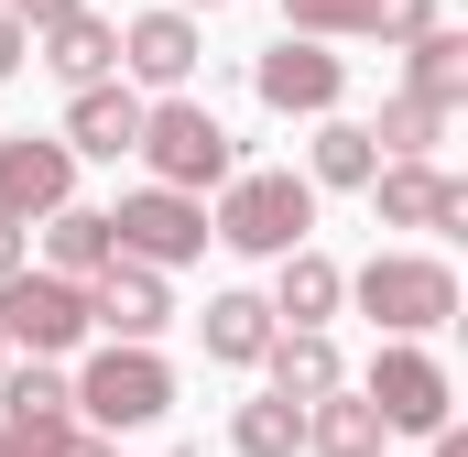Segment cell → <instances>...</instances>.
<instances>
[{
	"mask_svg": "<svg viewBox=\"0 0 468 457\" xmlns=\"http://www.w3.org/2000/svg\"><path fill=\"white\" fill-rule=\"evenodd\" d=\"M305 228H316V186H305V175H283V164L229 175V186H218V207H207V239H229V250H250V261L305 250Z\"/></svg>",
	"mask_w": 468,
	"mask_h": 457,
	"instance_id": "6da1fadb",
	"label": "cell"
},
{
	"mask_svg": "<svg viewBox=\"0 0 468 457\" xmlns=\"http://www.w3.org/2000/svg\"><path fill=\"white\" fill-rule=\"evenodd\" d=\"M349 294H359V316H370V327H392L403 348L425 338V327H447V316H458V272H447L436 250H370V261L349 272Z\"/></svg>",
	"mask_w": 468,
	"mask_h": 457,
	"instance_id": "7a4b0ae2",
	"label": "cell"
},
{
	"mask_svg": "<svg viewBox=\"0 0 468 457\" xmlns=\"http://www.w3.org/2000/svg\"><path fill=\"white\" fill-rule=\"evenodd\" d=\"M142 164H153V186H175V197H207V186L239 175V153H229V131H218L207 99H153V110H142Z\"/></svg>",
	"mask_w": 468,
	"mask_h": 457,
	"instance_id": "3957f363",
	"label": "cell"
},
{
	"mask_svg": "<svg viewBox=\"0 0 468 457\" xmlns=\"http://www.w3.org/2000/svg\"><path fill=\"white\" fill-rule=\"evenodd\" d=\"M175 414V370L153 348H99L77 370V425L88 436H131V425H164Z\"/></svg>",
	"mask_w": 468,
	"mask_h": 457,
	"instance_id": "277c9868",
	"label": "cell"
},
{
	"mask_svg": "<svg viewBox=\"0 0 468 457\" xmlns=\"http://www.w3.org/2000/svg\"><path fill=\"white\" fill-rule=\"evenodd\" d=\"M110 239H120V261H142V272H175V261H197V250H207V197L131 186V197L110 207Z\"/></svg>",
	"mask_w": 468,
	"mask_h": 457,
	"instance_id": "5b68a950",
	"label": "cell"
},
{
	"mask_svg": "<svg viewBox=\"0 0 468 457\" xmlns=\"http://www.w3.org/2000/svg\"><path fill=\"white\" fill-rule=\"evenodd\" d=\"M0 348H33V359H66V348H88V294L22 261V272L0 283Z\"/></svg>",
	"mask_w": 468,
	"mask_h": 457,
	"instance_id": "8992f818",
	"label": "cell"
},
{
	"mask_svg": "<svg viewBox=\"0 0 468 457\" xmlns=\"http://www.w3.org/2000/svg\"><path fill=\"white\" fill-rule=\"evenodd\" d=\"M359 403H370V414H381L392 436H447V403H458V392H447V370H436L425 348H403V338H392L381 359H370Z\"/></svg>",
	"mask_w": 468,
	"mask_h": 457,
	"instance_id": "52a82bcc",
	"label": "cell"
},
{
	"mask_svg": "<svg viewBox=\"0 0 468 457\" xmlns=\"http://www.w3.org/2000/svg\"><path fill=\"white\" fill-rule=\"evenodd\" d=\"M294 44H414L436 33V0H283Z\"/></svg>",
	"mask_w": 468,
	"mask_h": 457,
	"instance_id": "ba28073f",
	"label": "cell"
},
{
	"mask_svg": "<svg viewBox=\"0 0 468 457\" xmlns=\"http://www.w3.org/2000/svg\"><path fill=\"white\" fill-rule=\"evenodd\" d=\"M55 207H77V153L55 131H11L0 142V218L33 228V218H55Z\"/></svg>",
	"mask_w": 468,
	"mask_h": 457,
	"instance_id": "9c48e42d",
	"label": "cell"
},
{
	"mask_svg": "<svg viewBox=\"0 0 468 457\" xmlns=\"http://www.w3.org/2000/svg\"><path fill=\"white\" fill-rule=\"evenodd\" d=\"M250 88H261V110H283V120H338V99H349V66L327 55V44H272L261 66H250Z\"/></svg>",
	"mask_w": 468,
	"mask_h": 457,
	"instance_id": "30bf717a",
	"label": "cell"
},
{
	"mask_svg": "<svg viewBox=\"0 0 468 457\" xmlns=\"http://www.w3.org/2000/svg\"><path fill=\"white\" fill-rule=\"evenodd\" d=\"M164 316H175V294H164V272H142V261H110V272L88 283V327H110V348H153Z\"/></svg>",
	"mask_w": 468,
	"mask_h": 457,
	"instance_id": "8fae6325",
	"label": "cell"
},
{
	"mask_svg": "<svg viewBox=\"0 0 468 457\" xmlns=\"http://www.w3.org/2000/svg\"><path fill=\"white\" fill-rule=\"evenodd\" d=\"M370 207H381V228H458L468 186L436 175V164H381V175H370Z\"/></svg>",
	"mask_w": 468,
	"mask_h": 457,
	"instance_id": "7c38bea8",
	"label": "cell"
},
{
	"mask_svg": "<svg viewBox=\"0 0 468 457\" xmlns=\"http://www.w3.org/2000/svg\"><path fill=\"white\" fill-rule=\"evenodd\" d=\"M55 425H77V381H66L55 359L0 370V436H11V447H33V436H55Z\"/></svg>",
	"mask_w": 468,
	"mask_h": 457,
	"instance_id": "4fadbf2b",
	"label": "cell"
},
{
	"mask_svg": "<svg viewBox=\"0 0 468 457\" xmlns=\"http://www.w3.org/2000/svg\"><path fill=\"white\" fill-rule=\"evenodd\" d=\"M120 66H131L142 88L175 99V88L197 77V22H186V11H142V22H120Z\"/></svg>",
	"mask_w": 468,
	"mask_h": 457,
	"instance_id": "5bb4252c",
	"label": "cell"
},
{
	"mask_svg": "<svg viewBox=\"0 0 468 457\" xmlns=\"http://www.w3.org/2000/svg\"><path fill=\"white\" fill-rule=\"evenodd\" d=\"M142 88H77V110H66V153H88V164H120V153H142Z\"/></svg>",
	"mask_w": 468,
	"mask_h": 457,
	"instance_id": "9a60e30c",
	"label": "cell"
},
{
	"mask_svg": "<svg viewBox=\"0 0 468 457\" xmlns=\"http://www.w3.org/2000/svg\"><path fill=\"white\" fill-rule=\"evenodd\" d=\"M33 66H55L66 88H110V66H120V22H99V11L44 22V33H33Z\"/></svg>",
	"mask_w": 468,
	"mask_h": 457,
	"instance_id": "2e32d148",
	"label": "cell"
},
{
	"mask_svg": "<svg viewBox=\"0 0 468 457\" xmlns=\"http://www.w3.org/2000/svg\"><path fill=\"white\" fill-rule=\"evenodd\" d=\"M261 370H272L283 403H327V392H349V359H338L327 327H283V338L261 348Z\"/></svg>",
	"mask_w": 468,
	"mask_h": 457,
	"instance_id": "e0dca14e",
	"label": "cell"
},
{
	"mask_svg": "<svg viewBox=\"0 0 468 457\" xmlns=\"http://www.w3.org/2000/svg\"><path fill=\"white\" fill-rule=\"evenodd\" d=\"M110 261H120L110 207H55V218H44V272H55V283H77V294H88Z\"/></svg>",
	"mask_w": 468,
	"mask_h": 457,
	"instance_id": "ac0fdd59",
	"label": "cell"
},
{
	"mask_svg": "<svg viewBox=\"0 0 468 457\" xmlns=\"http://www.w3.org/2000/svg\"><path fill=\"white\" fill-rule=\"evenodd\" d=\"M349 305V272L327 250H283V283H272V327H327Z\"/></svg>",
	"mask_w": 468,
	"mask_h": 457,
	"instance_id": "d6986e66",
	"label": "cell"
},
{
	"mask_svg": "<svg viewBox=\"0 0 468 457\" xmlns=\"http://www.w3.org/2000/svg\"><path fill=\"white\" fill-rule=\"evenodd\" d=\"M392 447V425L359 403V392H327V403H305V457H381Z\"/></svg>",
	"mask_w": 468,
	"mask_h": 457,
	"instance_id": "ffe728a7",
	"label": "cell"
},
{
	"mask_svg": "<svg viewBox=\"0 0 468 457\" xmlns=\"http://www.w3.org/2000/svg\"><path fill=\"white\" fill-rule=\"evenodd\" d=\"M197 327H207V359H229V370H250V359H261V348L283 338V327H272V305H261V294H207V316H197Z\"/></svg>",
	"mask_w": 468,
	"mask_h": 457,
	"instance_id": "44dd1931",
	"label": "cell"
},
{
	"mask_svg": "<svg viewBox=\"0 0 468 457\" xmlns=\"http://www.w3.org/2000/svg\"><path fill=\"white\" fill-rule=\"evenodd\" d=\"M370 142H381V164H436V142H447V110L436 99H381V120H370Z\"/></svg>",
	"mask_w": 468,
	"mask_h": 457,
	"instance_id": "7402d4cb",
	"label": "cell"
},
{
	"mask_svg": "<svg viewBox=\"0 0 468 457\" xmlns=\"http://www.w3.org/2000/svg\"><path fill=\"white\" fill-rule=\"evenodd\" d=\"M403 55H414V77H403L414 99H436V110H458V99H468V33H447V22H436V33H414Z\"/></svg>",
	"mask_w": 468,
	"mask_h": 457,
	"instance_id": "603a6c76",
	"label": "cell"
},
{
	"mask_svg": "<svg viewBox=\"0 0 468 457\" xmlns=\"http://www.w3.org/2000/svg\"><path fill=\"white\" fill-rule=\"evenodd\" d=\"M229 447H239V457H294V447H305V403H283V392H250V403L229 414Z\"/></svg>",
	"mask_w": 468,
	"mask_h": 457,
	"instance_id": "cb8c5ba5",
	"label": "cell"
},
{
	"mask_svg": "<svg viewBox=\"0 0 468 457\" xmlns=\"http://www.w3.org/2000/svg\"><path fill=\"white\" fill-rule=\"evenodd\" d=\"M370 175H381L370 120H316V175H305V186H370Z\"/></svg>",
	"mask_w": 468,
	"mask_h": 457,
	"instance_id": "d4e9b609",
	"label": "cell"
},
{
	"mask_svg": "<svg viewBox=\"0 0 468 457\" xmlns=\"http://www.w3.org/2000/svg\"><path fill=\"white\" fill-rule=\"evenodd\" d=\"M11 457H120V447L88 436V425H55V436H33V447H11Z\"/></svg>",
	"mask_w": 468,
	"mask_h": 457,
	"instance_id": "484cf974",
	"label": "cell"
},
{
	"mask_svg": "<svg viewBox=\"0 0 468 457\" xmlns=\"http://www.w3.org/2000/svg\"><path fill=\"white\" fill-rule=\"evenodd\" d=\"M0 11H11L22 33H44V22H66V11H88V0H0Z\"/></svg>",
	"mask_w": 468,
	"mask_h": 457,
	"instance_id": "4316f807",
	"label": "cell"
},
{
	"mask_svg": "<svg viewBox=\"0 0 468 457\" xmlns=\"http://www.w3.org/2000/svg\"><path fill=\"white\" fill-rule=\"evenodd\" d=\"M22 66H33V33H22V22L0 11V77H22Z\"/></svg>",
	"mask_w": 468,
	"mask_h": 457,
	"instance_id": "83f0119b",
	"label": "cell"
},
{
	"mask_svg": "<svg viewBox=\"0 0 468 457\" xmlns=\"http://www.w3.org/2000/svg\"><path fill=\"white\" fill-rule=\"evenodd\" d=\"M11 272H22V228L0 218V283H11Z\"/></svg>",
	"mask_w": 468,
	"mask_h": 457,
	"instance_id": "f1b7e54d",
	"label": "cell"
},
{
	"mask_svg": "<svg viewBox=\"0 0 468 457\" xmlns=\"http://www.w3.org/2000/svg\"><path fill=\"white\" fill-rule=\"evenodd\" d=\"M436 457H468V436H458V425H447V436H436Z\"/></svg>",
	"mask_w": 468,
	"mask_h": 457,
	"instance_id": "f546056e",
	"label": "cell"
},
{
	"mask_svg": "<svg viewBox=\"0 0 468 457\" xmlns=\"http://www.w3.org/2000/svg\"><path fill=\"white\" fill-rule=\"evenodd\" d=\"M175 11H186V22H197V11H218V0H175Z\"/></svg>",
	"mask_w": 468,
	"mask_h": 457,
	"instance_id": "4dcf8cb0",
	"label": "cell"
},
{
	"mask_svg": "<svg viewBox=\"0 0 468 457\" xmlns=\"http://www.w3.org/2000/svg\"><path fill=\"white\" fill-rule=\"evenodd\" d=\"M0 370H11V348H0Z\"/></svg>",
	"mask_w": 468,
	"mask_h": 457,
	"instance_id": "1f68e13d",
	"label": "cell"
},
{
	"mask_svg": "<svg viewBox=\"0 0 468 457\" xmlns=\"http://www.w3.org/2000/svg\"><path fill=\"white\" fill-rule=\"evenodd\" d=\"M0 457H11V436H0Z\"/></svg>",
	"mask_w": 468,
	"mask_h": 457,
	"instance_id": "d6a6232c",
	"label": "cell"
},
{
	"mask_svg": "<svg viewBox=\"0 0 468 457\" xmlns=\"http://www.w3.org/2000/svg\"><path fill=\"white\" fill-rule=\"evenodd\" d=\"M164 457H175V447H164Z\"/></svg>",
	"mask_w": 468,
	"mask_h": 457,
	"instance_id": "836d02e7",
	"label": "cell"
}]
</instances>
